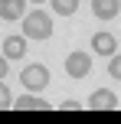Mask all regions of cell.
<instances>
[{
	"mask_svg": "<svg viewBox=\"0 0 121 124\" xmlns=\"http://www.w3.org/2000/svg\"><path fill=\"white\" fill-rule=\"evenodd\" d=\"M23 36L26 39H49L52 36V16L43 10H33L23 16Z\"/></svg>",
	"mask_w": 121,
	"mask_h": 124,
	"instance_id": "obj_1",
	"label": "cell"
},
{
	"mask_svg": "<svg viewBox=\"0 0 121 124\" xmlns=\"http://www.w3.org/2000/svg\"><path fill=\"white\" fill-rule=\"evenodd\" d=\"M20 82H23L26 92H43L49 85V72H46V65H26L20 72Z\"/></svg>",
	"mask_w": 121,
	"mask_h": 124,
	"instance_id": "obj_2",
	"label": "cell"
},
{
	"mask_svg": "<svg viewBox=\"0 0 121 124\" xmlns=\"http://www.w3.org/2000/svg\"><path fill=\"white\" fill-rule=\"evenodd\" d=\"M65 72H69L72 78H85V75L92 72V56L89 52H72V56H65Z\"/></svg>",
	"mask_w": 121,
	"mask_h": 124,
	"instance_id": "obj_3",
	"label": "cell"
},
{
	"mask_svg": "<svg viewBox=\"0 0 121 124\" xmlns=\"http://www.w3.org/2000/svg\"><path fill=\"white\" fill-rule=\"evenodd\" d=\"M89 108H92V111H115V108H118V98L108 92V88H98V92L89 98Z\"/></svg>",
	"mask_w": 121,
	"mask_h": 124,
	"instance_id": "obj_4",
	"label": "cell"
},
{
	"mask_svg": "<svg viewBox=\"0 0 121 124\" xmlns=\"http://www.w3.org/2000/svg\"><path fill=\"white\" fill-rule=\"evenodd\" d=\"M121 10V0H92V13L98 20H115Z\"/></svg>",
	"mask_w": 121,
	"mask_h": 124,
	"instance_id": "obj_5",
	"label": "cell"
},
{
	"mask_svg": "<svg viewBox=\"0 0 121 124\" xmlns=\"http://www.w3.org/2000/svg\"><path fill=\"white\" fill-rule=\"evenodd\" d=\"M3 56L7 59H23L26 56V36H7L3 39Z\"/></svg>",
	"mask_w": 121,
	"mask_h": 124,
	"instance_id": "obj_6",
	"label": "cell"
},
{
	"mask_svg": "<svg viewBox=\"0 0 121 124\" xmlns=\"http://www.w3.org/2000/svg\"><path fill=\"white\" fill-rule=\"evenodd\" d=\"M26 0H0V20H23Z\"/></svg>",
	"mask_w": 121,
	"mask_h": 124,
	"instance_id": "obj_7",
	"label": "cell"
},
{
	"mask_svg": "<svg viewBox=\"0 0 121 124\" xmlns=\"http://www.w3.org/2000/svg\"><path fill=\"white\" fill-rule=\"evenodd\" d=\"M92 49L98 56H115V36L111 33H95L92 36Z\"/></svg>",
	"mask_w": 121,
	"mask_h": 124,
	"instance_id": "obj_8",
	"label": "cell"
},
{
	"mask_svg": "<svg viewBox=\"0 0 121 124\" xmlns=\"http://www.w3.org/2000/svg\"><path fill=\"white\" fill-rule=\"evenodd\" d=\"M13 108H16V111H49V101H43V98H26V95H23V98H16V101H13Z\"/></svg>",
	"mask_w": 121,
	"mask_h": 124,
	"instance_id": "obj_9",
	"label": "cell"
},
{
	"mask_svg": "<svg viewBox=\"0 0 121 124\" xmlns=\"http://www.w3.org/2000/svg\"><path fill=\"white\" fill-rule=\"evenodd\" d=\"M75 10H79V0H52V13H59V16H72Z\"/></svg>",
	"mask_w": 121,
	"mask_h": 124,
	"instance_id": "obj_10",
	"label": "cell"
},
{
	"mask_svg": "<svg viewBox=\"0 0 121 124\" xmlns=\"http://www.w3.org/2000/svg\"><path fill=\"white\" fill-rule=\"evenodd\" d=\"M10 98H13V95H10V88H7V85H3V78H0V111H7V108L13 105Z\"/></svg>",
	"mask_w": 121,
	"mask_h": 124,
	"instance_id": "obj_11",
	"label": "cell"
},
{
	"mask_svg": "<svg viewBox=\"0 0 121 124\" xmlns=\"http://www.w3.org/2000/svg\"><path fill=\"white\" fill-rule=\"evenodd\" d=\"M108 72L115 75V78H121V56H111V62H108Z\"/></svg>",
	"mask_w": 121,
	"mask_h": 124,
	"instance_id": "obj_12",
	"label": "cell"
},
{
	"mask_svg": "<svg viewBox=\"0 0 121 124\" xmlns=\"http://www.w3.org/2000/svg\"><path fill=\"white\" fill-rule=\"evenodd\" d=\"M59 111H79V101H62V105H59Z\"/></svg>",
	"mask_w": 121,
	"mask_h": 124,
	"instance_id": "obj_13",
	"label": "cell"
},
{
	"mask_svg": "<svg viewBox=\"0 0 121 124\" xmlns=\"http://www.w3.org/2000/svg\"><path fill=\"white\" fill-rule=\"evenodd\" d=\"M7 75V56H0V78Z\"/></svg>",
	"mask_w": 121,
	"mask_h": 124,
	"instance_id": "obj_14",
	"label": "cell"
},
{
	"mask_svg": "<svg viewBox=\"0 0 121 124\" xmlns=\"http://www.w3.org/2000/svg\"><path fill=\"white\" fill-rule=\"evenodd\" d=\"M33 3H46V0H33Z\"/></svg>",
	"mask_w": 121,
	"mask_h": 124,
	"instance_id": "obj_15",
	"label": "cell"
}]
</instances>
